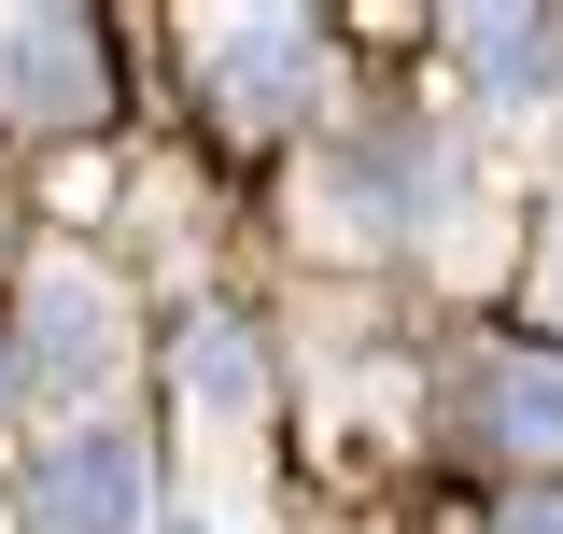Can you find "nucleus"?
<instances>
[{"label":"nucleus","instance_id":"1","mask_svg":"<svg viewBox=\"0 0 563 534\" xmlns=\"http://www.w3.org/2000/svg\"><path fill=\"white\" fill-rule=\"evenodd\" d=\"M99 99H113L99 29L57 14V0H14V14H0V113H14V127H85Z\"/></svg>","mask_w":563,"mask_h":534},{"label":"nucleus","instance_id":"2","mask_svg":"<svg viewBox=\"0 0 563 534\" xmlns=\"http://www.w3.org/2000/svg\"><path fill=\"white\" fill-rule=\"evenodd\" d=\"M198 70H211V113L225 127H282L324 85V29L310 14H225V29H198Z\"/></svg>","mask_w":563,"mask_h":534},{"label":"nucleus","instance_id":"3","mask_svg":"<svg viewBox=\"0 0 563 534\" xmlns=\"http://www.w3.org/2000/svg\"><path fill=\"white\" fill-rule=\"evenodd\" d=\"M141 507H155V478H141V450L113 436V422L57 436V450H43V492H29L43 534H141Z\"/></svg>","mask_w":563,"mask_h":534},{"label":"nucleus","instance_id":"4","mask_svg":"<svg viewBox=\"0 0 563 534\" xmlns=\"http://www.w3.org/2000/svg\"><path fill=\"white\" fill-rule=\"evenodd\" d=\"M29 366H43L57 394H99V380H113V296H99L85 267H43V281H29Z\"/></svg>","mask_w":563,"mask_h":534},{"label":"nucleus","instance_id":"5","mask_svg":"<svg viewBox=\"0 0 563 534\" xmlns=\"http://www.w3.org/2000/svg\"><path fill=\"white\" fill-rule=\"evenodd\" d=\"M184 408H198V436H254V337L198 324V352H184Z\"/></svg>","mask_w":563,"mask_h":534},{"label":"nucleus","instance_id":"6","mask_svg":"<svg viewBox=\"0 0 563 534\" xmlns=\"http://www.w3.org/2000/svg\"><path fill=\"white\" fill-rule=\"evenodd\" d=\"M493 436L536 450V465L563 450V366H550V352H507V366H493Z\"/></svg>","mask_w":563,"mask_h":534},{"label":"nucleus","instance_id":"7","mask_svg":"<svg viewBox=\"0 0 563 534\" xmlns=\"http://www.w3.org/2000/svg\"><path fill=\"white\" fill-rule=\"evenodd\" d=\"M451 43H465V57H479L507 99H536V70L563 57V43H550V14H451Z\"/></svg>","mask_w":563,"mask_h":534},{"label":"nucleus","instance_id":"8","mask_svg":"<svg viewBox=\"0 0 563 534\" xmlns=\"http://www.w3.org/2000/svg\"><path fill=\"white\" fill-rule=\"evenodd\" d=\"M493 534H563V492H521V507H493Z\"/></svg>","mask_w":563,"mask_h":534},{"label":"nucleus","instance_id":"9","mask_svg":"<svg viewBox=\"0 0 563 534\" xmlns=\"http://www.w3.org/2000/svg\"><path fill=\"white\" fill-rule=\"evenodd\" d=\"M536 310L563 324V211H550V254H536Z\"/></svg>","mask_w":563,"mask_h":534},{"label":"nucleus","instance_id":"10","mask_svg":"<svg viewBox=\"0 0 563 534\" xmlns=\"http://www.w3.org/2000/svg\"><path fill=\"white\" fill-rule=\"evenodd\" d=\"M0 394H14V366H0Z\"/></svg>","mask_w":563,"mask_h":534}]
</instances>
